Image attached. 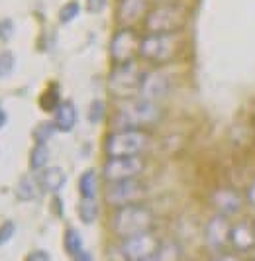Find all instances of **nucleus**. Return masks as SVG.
<instances>
[{
    "instance_id": "obj_13",
    "label": "nucleus",
    "mask_w": 255,
    "mask_h": 261,
    "mask_svg": "<svg viewBox=\"0 0 255 261\" xmlns=\"http://www.w3.org/2000/svg\"><path fill=\"white\" fill-rule=\"evenodd\" d=\"M169 92H171V77L167 75L163 69L155 67L151 71H145L140 89L141 98L159 102L161 98H165Z\"/></svg>"
},
{
    "instance_id": "obj_26",
    "label": "nucleus",
    "mask_w": 255,
    "mask_h": 261,
    "mask_svg": "<svg viewBox=\"0 0 255 261\" xmlns=\"http://www.w3.org/2000/svg\"><path fill=\"white\" fill-rule=\"evenodd\" d=\"M55 132H57V128H55L53 120L51 122H39L34 128V140H36V144H47Z\"/></svg>"
},
{
    "instance_id": "obj_20",
    "label": "nucleus",
    "mask_w": 255,
    "mask_h": 261,
    "mask_svg": "<svg viewBox=\"0 0 255 261\" xmlns=\"http://www.w3.org/2000/svg\"><path fill=\"white\" fill-rule=\"evenodd\" d=\"M49 157L51 151L47 144H34V147L30 149V155H28V167L34 173H39L45 167H49Z\"/></svg>"
},
{
    "instance_id": "obj_16",
    "label": "nucleus",
    "mask_w": 255,
    "mask_h": 261,
    "mask_svg": "<svg viewBox=\"0 0 255 261\" xmlns=\"http://www.w3.org/2000/svg\"><path fill=\"white\" fill-rule=\"evenodd\" d=\"M38 175L39 187L43 193H49V195H59V191L67 185V173L61 167L53 165V167H45L43 171L36 173Z\"/></svg>"
},
{
    "instance_id": "obj_38",
    "label": "nucleus",
    "mask_w": 255,
    "mask_h": 261,
    "mask_svg": "<svg viewBox=\"0 0 255 261\" xmlns=\"http://www.w3.org/2000/svg\"><path fill=\"white\" fill-rule=\"evenodd\" d=\"M159 2H161V0H159Z\"/></svg>"
},
{
    "instance_id": "obj_23",
    "label": "nucleus",
    "mask_w": 255,
    "mask_h": 261,
    "mask_svg": "<svg viewBox=\"0 0 255 261\" xmlns=\"http://www.w3.org/2000/svg\"><path fill=\"white\" fill-rule=\"evenodd\" d=\"M181 259V246L177 242H161L157 253L141 261H178Z\"/></svg>"
},
{
    "instance_id": "obj_36",
    "label": "nucleus",
    "mask_w": 255,
    "mask_h": 261,
    "mask_svg": "<svg viewBox=\"0 0 255 261\" xmlns=\"http://www.w3.org/2000/svg\"><path fill=\"white\" fill-rule=\"evenodd\" d=\"M210 261H240L236 255H230V253H218V255H214Z\"/></svg>"
},
{
    "instance_id": "obj_1",
    "label": "nucleus",
    "mask_w": 255,
    "mask_h": 261,
    "mask_svg": "<svg viewBox=\"0 0 255 261\" xmlns=\"http://www.w3.org/2000/svg\"><path fill=\"white\" fill-rule=\"evenodd\" d=\"M163 118V108L159 102H153L141 96L126 98L120 100V105L116 106L114 114H112V128L114 130H126V128H151L157 126Z\"/></svg>"
},
{
    "instance_id": "obj_12",
    "label": "nucleus",
    "mask_w": 255,
    "mask_h": 261,
    "mask_svg": "<svg viewBox=\"0 0 255 261\" xmlns=\"http://www.w3.org/2000/svg\"><path fill=\"white\" fill-rule=\"evenodd\" d=\"M230 232H232V220L222 214H212L208 222L204 224V244L212 253H222L230 248Z\"/></svg>"
},
{
    "instance_id": "obj_28",
    "label": "nucleus",
    "mask_w": 255,
    "mask_h": 261,
    "mask_svg": "<svg viewBox=\"0 0 255 261\" xmlns=\"http://www.w3.org/2000/svg\"><path fill=\"white\" fill-rule=\"evenodd\" d=\"M14 65H16V57H14L12 51L4 49L0 51V77H6L14 71Z\"/></svg>"
},
{
    "instance_id": "obj_3",
    "label": "nucleus",
    "mask_w": 255,
    "mask_h": 261,
    "mask_svg": "<svg viewBox=\"0 0 255 261\" xmlns=\"http://www.w3.org/2000/svg\"><path fill=\"white\" fill-rule=\"evenodd\" d=\"M189 22L187 8L177 0H161L149 8L143 20V28L147 34H175L183 32Z\"/></svg>"
},
{
    "instance_id": "obj_6",
    "label": "nucleus",
    "mask_w": 255,
    "mask_h": 261,
    "mask_svg": "<svg viewBox=\"0 0 255 261\" xmlns=\"http://www.w3.org/2000/svg\"><path fill=\"white\" fill-rule=\"evenodd\" d=\"M143 75H145V71L136 61L114 65V69L108 75V81H106L108 92L114 98H118V100H126V98L140 96Z\"/></svg>"
},
{
    "instance_id": "obj_4",
    "label": "nucleus",
    "mask_w": 255,
    "mask_h": 261,
    "mask_svg": "<svg viewBox=\"0 0 255 261\" xmlns=\"http://www.w3.org/2000/svg\"><path fill=\"white\" fill-rule=\"evenodd\" d=\"M183 49V32L175 34H145L141 36L140 57L155 67L171 63Z\"/></svg>"
},
{
    "instance_id": "obj_10",
    "label": "nucleus",
    "mask_w": 255,
    "mask_h": 261,
    "mask_svg": "<svg viewBox=\"0 0 255 261\" xmlns=\"http://www.w3.org/2000/svg\"><path fill=\"white\" fill-rule=\"evenodd\" d=\"M159 246H161V240L153 232H143V234L124 238L118 246V255L122 261H141L155 255Z\"/></svg>"
},
{
    "instance_id": "obj_5",
    "label": "nucleus",
    "mask_w": 255,
    "mask_h": 261,
    "mask_svg": "<svg viewBox=\"0 0 255 261\" xmlns=\"http://www.w3.org/2000/svg\"><path fill=\"white\" fill-rule=\"evenodd\" d=\"M151 145V134L143 128H126L112 130L106 138L102 149L106 157H130L143 155V151Z\"/></svg>"
},
{
    "instance_id": "obj_24",
    "label": "nucleus",
    "mask_w": 255,
    "mask_h": 261,
    "mask_svg": "<svg viewBox=\"0 0 255 261\" xmlns=\"http://www.w3.org/2000/svg\"><path fill=\"white\" fill-rule=\"evenodd\" d=\"M63 248L69 257H75L76 253H81L85 249V246H83V236L79 234V230H75V228H67L65 230Z\"/></svg>"
},
{
    "instance_id": "obj_27",
    "label": "nucleus",
    "mask_w": 255,
    "mask_h": 261,
    "mask_svg": "<svg viewBox=\"0 0 255 261\" xmlns=\"http://www.w3.org/2000/svg\"><path fill=\"white\" fill-rule=\"evenodd\" d=\"M104 114H106V105L102 102L100 98L92 100V102L89 105V110H87V118H89V122L92 124V126L100 124L102 120H104Z\"/></svg>"
},
{
    "instance_id": "obj_31",
    "label": "nucleus",
    "mask_w": 255,
    "mask_h": 261,
    "mask_svg": "<svg viewBox=\"0 0 255 261\" xmlns=\"http://www.w3.org/2000/svg\"><path fill=\"white\" fill-rule=\"evenodd\" d=\"M243 198H245V206H249L251 210H255V179L245 185Z\"/></svg>"
},
{
    "instance_id": "obj_17",
    "label": "nucleus",
    "mask_w": 255,
    "mask_h": 261,
    "mask_svg": "<svg viewBox=\"0 0 255 261\" xmlns=\"http://www.w3.org/2000/svg\"><path fill=\"white\" fill-rule=\"evenodd\" d=\"M76 120H79V112H76L73 100H63L53 112V124H55L57 132H63V134L75 130Z\"/></svg>"
},
{
    "instance_id": "obj_25",
    "label": "nucleus",
    "mask_w": 255,
    "mask_h": 261,
    "mask_svg": "<svg viewBox=\"0 0 255 261\" xmlns=\"http://www.w3.org/2000/svg\"><path fill=\"white\" fill-rule=\"evenodd\" d=\"M81 14V4L76 2V0H69V2H65L63 6L59 8V12H57V20H59V24H71L73 20H76V16Z\"/></svg>"
},
{
    "instance_id": "obj_32",
    "label": "nucleus",
    "mask_w": 255,
    "mask_h": 261,
    "mask_svg": "<svg viewBox=\"0 0 255 261\" xmlns=\"http://www.w3.org/2000/svg\"><path fill=\"white\" fill-rule=\"evenodd\" d=\"M24 261H51V255L47 249H34L26 255Z\"/></svg>"
},
{
    "instance_id": "obj_39",
    "label": "nucleus",
    "mask_w": 255,
    "mask_h": 261,
    "mask_svg": "<svg viewBox=\"0 0 255 261\" xmlns=\"http://www.w3.org/2000/svg\"><path fill=\"white\" fill-rule=\"evenodd\" d=\"M253 261H255V259H253Z\"/></svg>"
},
{
    "instance_id": "obj_11",
    "label": "nucleus",
    "mask_w": 255,
    "mask_h": 261,
    "mask_svg": "<svg viewBox=\"0 0 255 261\" xmlns=\"http://www.w3.org/2000/svg\"><path fill=\"white\" fill-rule=\"evenodd\" d=\"M208 202L212 210L216 214H222V216H236L240 214L245 206V198H243V193H240L236 187L232 185H222V187H216L210 196H208Z\"/></svg>"
},
{
    "instance_id": "obj_9",
    "label": "nucleus",
    "mask_w": 255,
    "mask_h": 261,
    "mask_svg": "<svg viewBox=\"0 0 255 261\" xmlns=\"http://www.w3.org/2000/svg\"><path fill=\"white\" fill-rule=\"evenodd\" d=\"M140 43L141 36L134 28L120 26V30H116V34L110 38V45H108L112 63L122 65V63L136 61V55H140Z\"/></svg>"
},
{
    "instance_id": "obj_19",
    "label": "nucleus",
    "mask_w": 255,
    "mask_h": 261,
    "mask_svg": "<svg viewBox=\"0 0 255 261\" xmlns=\"http://www.w3.org/2000/svg\"><path fill=\"white\" fill-rule=\"evenodd\" d=\"M76 189H79L81 198H96V195H98V173L94 169L83 171L79 181H76Z\"/></svg>"
},
{
    "instance_id": "obj_29",
    "label": "nucleus",
    "mask_w": 255,
    "mask_h": 261,
    "mask_svg": "<svg viewBox=\"0 0 255 261\" xmlns=\"http://www.w3.org/2000/svg\"><path fill=\"white\" fill-rule=\"evenodd\" d=\"M14 234H16V222L14 220H4L0 224V248L6 246L14 238Z\"/></svg>"
},
{
    "instance_id": "obj_15",
    "label": "nucleus",
    "mask_w": 255,
    "mask_h": 261,
    "mask_svg": "<svg viewBox=\"0 0 255 261\" xmlns=\"http://www.w3.org/2000/svg\"><path fill=\"white\" fill-rule=\"evenodd\" d=\"M230 248L240 253L255 251V224L251 220L232 224L230 232Z\"/></svg>"
},
{
    "instance_id": "obj_37",
    "label": "nucleus",
    "mask_w": 255,
    "mask_h": 261,
    "mask_svg": "<svg viewBox=\"0 0 255 261\" xmlns=\"http://www.w3.org/2000/svg\"><path fill=\"white\" fill-rule=\"evenodd\" d=\"M6 122H8V114H6V110L0 106V130L6 126Z\"/></svg>"
},
{
    "instance_id": "obj_35",
    "label": "nucleus",
    "mask_w": 255,
    "mask_h": 261,
    "mask_svg": "<svg viewBox=\"0 0 255 261\" xmlns=\"http://www.w3.org/2000/svg\"><path fill=\"white\" fill-rule=\"evenodd\" d=\"M71 259H73V261H94V257L90 255L87 249H83L81 253H76L75 257H71Z\"/></svg>"
},
{
    "instance_id": "obj_33",
    "label": "nucleus",
    "mask_w": 255,
    "mask_h": 261,
    "mask_svg": "<svg viewBox=\"0 0 255 261\" xmlns=\"http://www.w3.org/2000/svg\"><path fill=\"white\" fill-rule=\"evenodd\" d=\"M14 36V24L12 20H2L0 22V39L8 41Z\"/></svg>"
},
{
    "instance_id": "obj_7",
    "label": "nucleus",
    "mask_w": 255,
    "mask_h": 261,
    "mask_svg": "<svg viewBox=\"0 0 255 261\" xmlns=\"http://www.w3.org/2000/svg\"><path fill=\"white\" fill-rule=\"evenodd\" d=\"M145 196H147V187H145V183H141L140 177L106 183V189L102 193L104 202L112 208H120V206L134 204V202H143Z\"/></svg>"
},
{
    "instance_id": "obj_8",
    "label": "nucleus",
    "mask_w": 255,
    "mask_h": 261,
    "mask_svg": "<svg viewBox=\"0 0 255 261\" xmlns=\"http://www.w3.org/2000/svg\"><path fill=\"white\" fill-rule=\"evenodd\" d=\"M143 171H145V159L141 155L106 157L102 163L100 175L106 183H114V181L138 179Z\"/></svg>"
},
{
    "instance_id": "obj_14",
    "label": "nucleus",
    "mask_w": 255,
    "mask_h": 261,
    "mask_svg": "<svg viewBox=\"0 0 255 261\" xmlns=\"http://www.w3.org/2000/svg\"><path fill=\"white\" fill-rule=\"evenodd\" d=\"M149 0H120L118 2V24L124 28H134V24L143 22L149 12Z\"/></svg>"
},
{
    "instance_id": "obj_30",
    "label": "nucleus",
    "mask_w": 255,
    "mask_h": 261,
    "mask_svg": "<svg viewBox=\"0 0 255 261\" xmlns=\"http://www.w3.org/2000/svg\"><path fill=\"white\" fill-rule=\"evenodd\" d=\"M108 0H85V8L89 14H100L104 12Z\"/></svg>"
},
{
    "instance_id": "obj_22",
    "label": "nucleus",
    "mask_w": 255,
    "mask_h": 261,
    "mask_svg": "<svg viewBox=\"0 0 255 261\" xmlns=\"http://www.w3.org/2000/svg\"><path fill=\"white\" fill-rule=\"evenodd\" d=\"M39 108L43 112H55V108L61 105V92H59V85H49L45 91L39 94Z\"/></svg>"
},
{
    "instance_id": "obj_34",
    "label": "nucleus",
    "mask_w": 255,
    "mask_h": 261,
    "mask_svg": "<svg viewBox=\"0 0 255 261\" xmlns=\"http://www.w3.org/2000/svg\"><path fill=\"white\" fill-rule=\"evenodd\" d=\"M51 212L55 216H63V200L57 195H53V198H51Z\"/></svg>"
},
{
    "instance_id": "obj_18",
    "label": "nucleus",
    "mask_w": 255,
    "mask_h": 261,
    "mask_svg": "<svg viewBox=\"0 0 255 261\" xmlns=\"http://www.w3.org/2000/svg\"><path fill=\"white\" fill-rule=\"evenodd\" d=\"M14 193H16V198L22 200V202H32V200H36V198L43 193L41 187H39L38 175H24V177L18 181Z\"/></svg>"
},
{
    "instance_id": "obj_2",
    "label": "nucleus",
    "mask_w": 255,
    "mask_h": 261,
    "mask_svg": "<svg viewBox=\"0 0 255 261\" xmlns=\"http://www.w3.org/2000/svg\"><path fill=\"white\" fill-rule=\"evenodd\" d=\"M153 226H155V214L143 202H134V204L114 208L110 216V230L120 240L143 234V232H151Z\"/></svg>"
},
{
    "instance_id": "obj_21",
    "label": "nucleus",
    "mask_w": 255,
    "mask_h": 261,
    "mask_svg": "<svg viewBox=\"0 0 255 261\" xmlns=\"http://www.w3.org/2000/svg\"><path fill=\"white\" fill-rule=\"evenodd\" d=\"M98 214H100V206L96 202V198H81L79 204H76V216L83 224H94L98 220Z\"/></svg>"
}]
</instances>
